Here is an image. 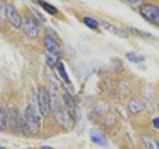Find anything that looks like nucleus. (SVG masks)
Wrapping results in <instances>:
<instances>
[{
  "mask_svg": "<svg viewBox=\"0 0 159 149\" xmlns=\"http://www.w3.org/2000/svg\"><path fill=\"white\" fill-rule=\"evenodd\" d=\"M38 5H40V6H41L45 11L50 15H56L58 13V9L55 7L54 5L46 2L45 0H39Z\"/></svg>",
  "mask_w": 159,
  "mask_h": 149,
  "instance_id": "obj_14",
  "label": "nucleus"
},
{
  "mask_svg": "<svg viewBox=\"0 0 159 149\" xmlns=\"http://www.w3.org/2000/svg\"><path fill=\"white\" fill-rule=\"evenodd\" d=\"M126 59L128 60L129 62L131 63H135V64H138V63H141L144 61V57L142 55H138L134 52H130V53H127L126 54Z\"/></svg>",
  "mask_w": 159,
  "mask_h": 149,
  "instance_id": "obj_18",
  "label": "nucleus"
},
{
  "mask_svg": "<svg viewBox=\"0 0 159 149\" xmlns=\"http://www.w3.org/2000/svg\"><path fill=\"white\" fill-rule=\"evenodd\" d=\"M32 11L34 12V13H36V16L40 19V20H43V21L45 22V21H46V18H45V16H44V15H42L41 13H40L39 11H38V10L37 9H35V8H33L32 9Z\"/></svg>",
  "mask_w": 159,
  "mask_h": 149,
  "instance_id": "obj_22",
  "label": "nucleus"
},
{
  "mask_svg": "<svg viewBox=\"0 0 159 149\" xmlns=\"http://www.w3.org/2000/svg\"><path fill=\"white\" fill-rule=\"evenodd\" d=\"M8 125L14 133L22 131V118L20 117L19 112L15 109L10 111L8 115Z\"/></svg>",
  "mask_w": 159,
  "mask_h": 149,
  "instance_id": "obj_7",
  "label": "nucleus"
},
{
  "mask_svg": "<svg viewBox=\"0 0 159 149\" xmlns=\"http://www.w3.org/2000/svg\"><path fill=\"white\" fill-rule=\"evenodd\" d=\"M22 28L24 33L30 39H37L39 36L38 24L32 17H26L22 21Z\"/></svg>",
  "mask_w": 159,
  "mask_h": 149,
  "instance_id": "obj_6",
  "label": "nucleus"
},
{
  "mask_svg": "<svg viewBox=\"0 0 159 149\" xmlns=\"http://www.w3.org/2000/svg\"><path fill=\"white\" fill-rule=\"evenodd\" d=\"M123 30H125L126 32H129V33H131L132 35H135V36H138V37L143 38V39H156L152 34L143 31V30H139L137 28H134V27L125 26L123 28Z\"/></svg>",
  "mask_w": 159,
  "mask_h": 149,
  "instance_id": "obj_12",
  "label": "nucleus"
},
{
  "mask_svg": "<svg viewBox=\"0 0 159 149\" xmlns=\"http://www.w3.org/2000/svg\"><path fill=\"white\" fill-rule=\"evenodd\" d=\"M31 1H32L34 4H38V3H39V0H31Z\"/></svg>",
  "mask_w": 159,
  "mask_h": 149,
  "instance_id": "obj_26",
  "label": "nucleus"
},
{
  "mask_svg": "<svg viewBox=\"0 0 159 149\" xmlns=\"http://www.w3.org/2000/svg\"><path fill=\"white\" fill-rule=\"evenodd\" d=\"M41 130V117L34 106L29 104L24 111L22 131L27 135H37Z\"/></svg>",
  "mask_w": 159,
  "mask_h": 149,
  "instance_id": "obj_2",
  "label": "nucleus"
},
{
  "mask_svg": "<svg viewBox=\"0 0 159 149\" xmlns=\"http://www.w3.org/2000/svg\"><path fill=\"white\" fill-rule=\"evenodd\" d=\"M91 140L94 144H98L99 146H107V141L97 131L91 132Z\"/></svg>",
  "mask_w": 159,
  "mask_h": 149,
  "instance_id": "obj_13",
  "label": "nucleus"
},
{
  "mask_svg": "<svg viewBox=\"0 0 159 149\" xmlns=\"http://www.w3.org/2000/svg\"><path fill=\"white\" fill-rule=\"evenodd\" d=\"M102 27H103L104 30H107V32L113 34L114 36H117V37L121 38V39L128 38V34H127V32L125 31V30H122L120 28L114 26V25H112V24H109V23L104 22V21L102 22Z\"/></svg>",
  "mask_w": 159,
  "mask_h": 149,
  "instance_id": "obj_10",
  "label": "nucleus"
},
{
  "mask_svg": "<svg viewBox=\"0 0 159 149\" xmlns=\"http://www.w3.org/2000/svg\"><path fill=\"white\" fill-rule=\"evenodd\" d=\"M41 149H55L53 147H50V146H42Z\"/></svg>",
  "mask_w": 159,
  "mask_h": 149,
  "instance_id": "obj_25",
  "label": "nucleus"
},
{
  "mask_svg": "<svg viewBox=\"0 0 159 149\" xmlns=\"http://www.w3.org/2000/svg\"><path fill=\"white\" fill-rule=\"evenodd\" d=\"M157 107H158V111H159V103H158V106H157Z\"/></svg>",
  "mask_w": 159,
  "mask_h": 149,
  "instance_id": "obj_27",
  "label": "nucleus"
},
{
  "mask_svg": "<svg viewBox=\"0 0 159 149\" xmlns=\"http://www.w3.org/2000/svg\"><path fill=\"white\" fill-rule=\"evenodd\" d=\"M152 125L154 128H156V129H159V116L158 117H155L152 120Z\"/></svg>",
  "mask_w": 159,
  "mask_h": 149,
  "instance_id": "obj_23",
  "label": "nucleus"
},
{
  "mask_svg": "<svg viewBox=\"0 0 159 149\" xmlns=\"http://www.w3.org/2000/svg\"><path fill=\"white\" fill-rule=\"evenodd\" d=\"M126 1L128 3H130V4H136L139 1V0H126Z\"/></svg>",
  "mask_w": 159,
  "mask_h": 149,
  "instance_id": "obj_24",
  "label": "nucleus"
},
{
  "mask_svg": "<svg viewBox=\"0 0 159 149\" xmlns=\"http://www.w3.org/2000/svg\"><path fill=\"white\" fill-rule=\"evenodd\" d=\"M63 102L66 106V108L68 112L70 113V115L72 116V118L77 119L78 118V107L75 103L74 98L72 97V96L70 93H65L63 96Z\"/></svg>",
  "mask_w": 159,
  "mask_h": 149,
  "instance_id": "obj_9",
  "label": "nucleus"
},
{
  "mask_svg": "<svg viewBox=\"0 0 159 149\" xmlns=\"http://www.w3.org/2000/svg\"><path fill=\"white\" fill-rule=\"evenodd\" d=\"M84 23L86 24L89 28H91L93 30L97 29L98 27V24H99L96 19H93L92 17H84Z\"/></svg>",
  "mask_w": 159,
  "mask_h": 149,
  "instance_id": "obj_20",
  "label": "nucleus"
},
{
  "mask_svg": "<svg viewBox=\"0 0 159 149\" xmlns=\"http://www.w3.org/2000/svg\"><path fill=\"white\" fill-rule=\"evenodd\" d=\"M145 108L144 103L140 101H138L137 98H132L129 101L128 106H127V111L128 112H130L132 114H137L139 112H141L143 109Z\"/></svg>",
  "mask_w": 159,
  "mask_h": 149,
  "instance_id": "obj_11",
  "label": "nucleus"
},
{
  "mask_svg": "<svg viewBox=\"0 0 159 149\" xmlns=\"http://www.w3.org/2000/svg\"><path fill=\"white\" fill-rule=\"evenodd\" d=\"M5 15L8 20V22L12 25L14 28H20L22 26V18L20 16V14L16 10V8L14 7V5L12 4H7L5 6Z\"/></svg>",
  "mask_w": 159,
  "mask_h": 149,
  "instance_id": "obj_5",
  "label": "nucleus"
},
{
  "mask_svg": "<svg viewBox=\"0 0 159 149\" xmlns=\"http://www.w3.org/2000/svg\"><path fill=\"white\" fill-rule=\"evenodd\" d=\"M143 142L148 149H159V143L150 136H142Z\"/></svg>",
  "mask_w": 159,
  "mask_h": 149,
  "instance_id": "obj_17",
  "label": "nucleus"
},
{
  "mask_svg": "<svg viewBox=\"0 0 159 149\" xmlns=\"http://www.w3.org/2000/svg\"><path fill=\"white\" fill-rule=\"evenodd\" d=\"M8 125V115L5 109L0 106V131H5Z\"/></svg>",
  "mask_w": 159,
  "mask_h": 149,
  "instance_id": "obj_15",
  "label": "nucleus"
},
{
  "mask_svg": "<svg viewBox=\"0 0 159 149\" xmlns=\"http://www.w3.org/2000/svg\"><path fill=\"white\" fill-rule=\"evenodd\" d=\"M44 45H45V48L47 50V53L60 57V55H61V47H60L58 42L52 36L47 35V36L44 38Z\"/></svg>",
  "mask_w": 159,
  "mask_h": 149,
  "instance_id": "obj_8",
  "label": "nucleus"
},
{
  "mask_svg": "<svg viewBox=\"0 0 159 149\" xmlns=\"http://www.w3.org/2000/svg\"><path fill=\"white\" fill-rule=\"evenodd\" d=\"M37 101H38V107L39 113L43 117H48L50 115V112L52 111L51 106V94L47 88L41 87L38 91L37 94Z\"/></svg>",
  "mask_w": 159,
  "mask_h": 149,
  "instance_id": "obj_3",
  "label": "nucleus"
},
{
  "mask_svg": "<svg viewBox=\"0 0 159 149\" xmlns=\"http://www.w3.org/2000/svg\"><path fill=\"white\" fill-rule=\"evenodd\" d=\"M50 94H51V106L55 119L62 128L69 129L72 124V116L70 115L67 109H65L63 106L58 89L56 88H53L50 92Z\"/></svg>",
  "mask_w": 159,
  "mask_h": 149,
  "instance_id": "obj_1",
  "label": "nucleus"
},
{
  "mask_svg": "<svg viewBox=\"0 0 159 149\" xmlns=\"http://www.w3.org/2000/svg\"><path fill=\"white\" fill-rule=\"evenodd\" d=\"M3 1V0H0V2H2Z\"/></svg>",
  "mask_w": 159,
  "mask_h": 149,
  "instance_id": "obj_28",
  "label": "nucleus"
},
{
  "mask_svg": "<svg viewBox=\"0 0 159 149\" xmlns=\"http://www.w3.org/2000/svg\"><path fill=\"white\" fill-rule=\"evenodd\" d=\"M141 16L150 23L159 27V7L154 4H142L139 7Z\"/></svg>",
  "mask_w": 159,
  "mask_h": 149,
  "instance_id": "obj_4",
  "label": "nucleus"
},
{
  "mask_svg": "<svg viewBox=\"0 0 159 149\" xmlns=\"http://www.w3.org/2000/svg\"><path fill=\"white\" fill-rule=\"evenodd\" d=\"M0 149H4V148H0Z\"/></svg>",
  "mask_w": 159,
  "mask_h": 149,
  "instance_id": "obj_29",
  "label": "nucleus"
},
{
  "mask_svg": "<svg viewBox=\"0 0 159 149\" xmlns=\"http://www.w3.org/2000/svg\"><path fill=\"white\" fill-rule=\"evenodd\" d=\"M116 111H117L119 114H120L121 117H122L123 119H125V120H127V118H128V113H127V111H126L125 108H123L122 106H116Z\"/></svg>",
  "mask_w": 159,
  "mask_h": 149,
  "instance_id": "obj_21",
  "label": "nucleus"
},
{
  "mask_svg": "<svg viewBox=\"0 0 159 149\" xmlns=\"http://www.w3.org/2000/svg\"><path fill=\"white\" fill-rule=\"evenodd\" d=\"M45 58H46V62L48 64L49 67H55L58 65V61H59V56H55V55H52V54H49L47 53L46 56H45Z\"/></svg>",
  "mask_w": 159,
  "mask_h": 149,
  "instance_id": "obj_19",
  "label": "nucleus"
},
{
  "mask_svg": "<svg viewBox=\"0 0 159 149\" xmlns=\"http://www.w3.org/2000/svg\"><path fill=\"white\" fill-rule=\"evenodd\" d=\"M57 70H58V73L60 74V77L62 78L63 81L68 84H71V79H70L69 76H68V73L66 72V68H65L64 64L62 62L58 63L57 65Z\"/></svg>",
  "mask_w": 159,
  "mask_h": 149,
  "instance_id": "obj_16",
  "label": "nucleus"
}]
</instances>
